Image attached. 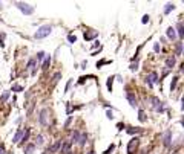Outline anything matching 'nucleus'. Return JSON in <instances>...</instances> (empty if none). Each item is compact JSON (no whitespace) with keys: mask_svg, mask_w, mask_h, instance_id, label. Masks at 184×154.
Returning a JSON list of instances; mask_svg holds the SVG:
<instances>
[{"mask_svg":"<svg viewBox=\"0 0 184 154\" xmlns=\"http://www.w3.org/2000/svg\"><path fill=\"white\" fill-rule=\"evenodd\" d=\"M51 32H52V26H49V25H43V26H40V28L36 31V34H34V38H36V40L46 38V37H48Z\"/></svg>","mask_w":184,"mask_h":154,"instance_id":"f257e3e1","label":"nucleus"},{"mask_svg":"<svg viewBox=\"0 0 184 154\" xmlns=\"http://www.w3.org/2000/svg\"><path fill=\"white\" fill-rule=\"evenodd\" d=\"M15 6L25 14V15H31L34 12V6H31L29 3H23V2H15Z\"/></svg>","mask_w":184,"mask_h":154,"instance_id":"f03ea898","label":"nucleus"},{"mask_svg":"<svg viewBox=\"0 0 184 154\" xmlns=\"http://www.w3.org/2000/svg\"><path fill=\"white\" fill-rule=\"evenodd\" d=\"M51 113H49V110L48 109H43L42 112H40V115H39V122L42 124V125H49V122H51Z\"/></svg>","mask_w":184,"mask_h":154,"instance_id":"7ed1b4c3","label":"nucleus"},{"mask_svg":"<svg viewBox=\"0 0 184 154\" xmlns=\"http://www.w3.org/2000/svg\"><path fill=\"white\" fill-rule=\"evenodd\" d=\"M149 102H150V105H152V109L155 110V112H164V109H163V102L158 99V98H155V96H152L150 99H149Z\"/></svg>","mask_w":184,"mask_h":154,"instance_id":"20e7f679","label":"nucleus"},{"mask_svg":"<svg viewBox=\"0 0 184 154\" xmlns=\"http://www.w3.org/2000/svg\"><path fill=\"white\" fill-rule=\"evenodd\" d=\"M138 145H140V139L138 137H132L128 144V153L129 154H134V150H137Z\"/></svg>","mask_w":184,"mask_h":154,"instance_id":"39448f33","label":"nucleus"},{"mask_svg":"<svg viewBox=\"0 0 184 154\" xmlns=\"http://www.w3.org/2000/svg\"><path fill=\"white\" fill-rule=\"evenodd\" d=\"M157 82H160V79H158V75H157L155 72H152L150 75L146 77V84H147L149 87H153V84H157Z\"/></svg>","mask_w":184,"mask_h":154,"instance_id":"423d86ee","label":"nucleus"},{"mask_svg":"<svg viewBox=\"0 0 184 154\" xmlns=\"http://www.w3.org/2000/svg\"><path fill=\"white\" fill-rule=\"evenodd\" d=\"M126 99L129 101V104H131V107H138V101H137V98H135V95L134 93H131V92H128L126 93Z\"/></svg>","mask_w":184,"mask_h":154,"instance_id":"0eeeda50","label":"nucleus"},{"mask_svg":"<svg viewBox=\"0 0 184 154\" xmlns=\"http://www.w3.org/2000/svg\"><path fill=\"white\" fill-rule=\"evenodd\" d=\"M163 145L164 147H170L172 145V131H166L164 133V137H163Z\"/></svg>","mask_w":184,"mask_h":154,"instance_id":"6e6552de","label":"nucleus"},{"mask_svg":"<svg viewBox=\"0 0 184 154\" xmlns=\"http://www.w3.org/2000/svg\"><path fill=\"white\" fill-rule=\"evenodd\" d=\"M60 154H69L71 153V142H61V147L58 150Z\"/></svg>","mask_w":184,"mask_h":154,"instance_id":"1a4fd4ad","label":"nucleus"},{"mask_svg":"<svg viewBox=\"0 0 184 154\" xmlns=\"http://www.w3.org/2000/svg\"><path fill=\"white\" fill-rule=\"evenodd\" d=\"M36 63H37V61H36L34 58H31V60L28 61V66H26V69H28V70H31V75H36V73H37V67H36Z\"/></svg>","mask_w":184,"mask_h":154,"instance_id":"9d476101","label":"nucleus"},{"mask_svg":"<svg viewBox=\"0 0 184 154\" xmlns=\"http://www.w3.org/2000/svg\"><path fill=\"white\" fill-rule=\"evenodd\" d=\"M97 35H98V32H97V31L89 29V31H86V32H85V40H86V41H91V40H94Z\"/></svg>","mask_w":184,"mask_h":154,"instance_id":"9b49d317","label":"nucleus"},{"mask_svg":"<svg viewBox=\"0 0 184 154\" xmlns=\"http://www.w3.org/2000/svg\"><path fill=\"white\" fill-rule=\"evenodd\" d=\"M61 142H63V140H57V142H55V144H54V145H52V147H51V148H49V150H48L46 153H48V154L57 153V151L60 150V147H61Z\"/></svg>","mask_w":184,"mask_h":154,"instance_id":"f8f14e48","label":"nucleus"},{"mask_svg":"<svg viewBox=\"0 0 184 154\" xmlns=\"http://www.w3.org/2000/svg\"><path fill=\"white\" fill-rule=\"evenodd\" d=\"M166 35H167V38H169V40H175V38H177V32H175V29H174L172 26H170V28H167Z\"/></svg>","mask_w":184,"mask_h":154,"instance_id":"ddd939ff","label":"nucleus"},{"mask_svg":"<svg viewBox=\"0 0 184 154\" xmlns=\"http://www.w3.org/2000/svg\"><path fill=\"white\" fill-rule=\"evenodd\" d=\"M86 142H88V134H86V133H80V139H78L77 144H78L80 147H85Z\"/></svg>","mask_w":184,"mask_h":154,"instance_id":"4468645a","label":"nucleus"},{"mask_svg":"<svg viewBox=\"0 0 184 154\" xmlns=\"http://www.w3.org/2000/svg\"><path fill=\"white\" fill-rule=\"evenodd\" d=\"M126 131H128L129 134H141L144 130H143V128H138V127H137V128H135V127H128V130H126Z\"/></svg>","mask_w":184,"mask_h":154,"instance_id":"2eb2a0df","label":"nucleus"},{"mask_svg":"<svg viewBox=\"0 0 184 154\" xmlns=\"http://www.w3.org/2000/svg\"><path fill=\"white\" fill-rule=\"evenodd\" d=\"M23 150H25V154H34V151H36V145H34V144H28Z\"/></svg>","mask_w":184,"mask_h":154,"instance_id":"dca6fc26","label":"nucleus"},{"mask_svg":"<svg viewBox=\"0 0 184 154\" xmlns=\"http://www.w3.org/2000/svg\"><path fill=\"white\" fill-rule=\"evenodd\" d=\"M22 136H23V130H17V131H15V134H14V137H12V142H14V144H17V142L22 139Z\"/></svg>","mask_w":184,"mask_h":154,"instance_id":"f3484780","label":"nucleus"},{"mask_svg":"<svg viewBox=\"0 0 184 154\" xmlns=\"http://www.w3.org/2000/svg\"><path fill=\"white\" fill-rule=\"evenodd\" d=\"M29 133H31L29 128H26V130L23 131V136H22V142H20V145H25V144H26V140H28V137H29Z\"/></svg>","mask_w":184,"mask_h":154,"instance_id":"a211bd4d","label":"nucleus"},{"mask_svg":"<svg viewBox=\"0 0 184 154\" xmlns=\"http://www.w3.org/2000/svg\"><path fill=\"white\" fill-rule=\"evenodd\" d=\"M49 64H51V55H46L45 60H43V64H42V69L46 70V69L49 67Z\"/></svg>","mask_w":184,"mask_h":154,"instance_id":"6ab92c4d","label":"nucleus"},{"mask_svg":"<svg viewBox=\"0 0 184 154\" xmlns=\"http://www.w3.org/2000/svg\"><path fill=\"white\" fill-rule=\"evenodd\" d=\"M174 66H175V58H174V57H169V58L166 60V67H167V69H172Z\"/></svg>","mask_w":184,"mask_h":154,"instance_id":"aec40b11","label":"nucleus"},{"mask_svg":"<svg viewBox=\"0 0 184 154\" xmlns=\"http://www.w3.org/2000/svg\"><path fill=\"white\" fill-rule=\"evenodd\" d=\"M177 31H178V37H180V38H183V37H184V31H183V23H181V22H178V25H177Z\"/></svg>","mask_w":184,"mask_h":154,"instance_id":"412c9836","label":"nucleus"},{"mask_svg":"<svg viewBox=\"0 0 184 154\" xmlns=\"http://www.w3.org/2000/svg\"><path fill=\"white\" fill-rule=\"evenodd\" d=\"M174 9H175V5H174V3H167L166 8H164V14H170Z\"/></svg>","mask_w":184,"mask_h":154,"instance_id":"4be33fe9","label":"nucleus"},{"mask_svg":"<svg viewBox=\"0 0 184 154\" xmlns=\"http://www.w3.org/2000/svg\"><path fill=\"white\" fill-rule=\"evenodd\" d=\"M78 139H80V131H78V130H75V131L72 133V142H74V144H77V142H78Z\"/></svg>","mask_w":184,"mask_h":154,"instance_id":"5701e85b","label":"nucleus"},{"mask_svg":"<svg viewBox=\"0 0 184 154\" xmlns=\"http://www.w3.org/2000/svg\"><path fill=\"white\" fill-rule=\"evenodd\" d=\"M114 78H115V77H111V78H107V82H106V87H107V90H109V92H112V84H114Z\"/></svg>","mask_w":184,"mask_h":154,"instance_id":"b1692460","label":"nucleus"},{"mask_svg":"<svg viewBox=\"0 0 184 154\" xmlns=\"http://www.w3.org/2000/svg\"><path fill=\"white\" fill-rule=\"evenodd\" d=\"M60 78H61V73H60V72H57V73L52 77V85H55V84L60 81Z\"/></svg>","mask_w":184,"mask_h":154,"instance_id":"393cba45","label":"nucleus"},{"mask_svg":"<svg viewBox=\"0 0 184 154\" xmlns=\"http://www.w3.org/2000/svg\"><path fill=\"white\" fill-rule=\"evenodd\" d=\"M177 82H178V77L172 78V82H170V92H174V90H175V87H177Z\"/></svg>","mask_w":184,"mask_h":154,"instance_id":"a878e982","label":"nucleus"},{"mask_svg":"<svg viewBox=\"0 0 184 154\" xmlns=\"http://www.w3.org/2000/svg\"><path fill=\"white\" fill-rule=\"evenodd\" d=\"M8 98H9V92H3V95L0 96V102L3 104V102H5V101H6Z\"/></svg>","mask_w":184,"mask_h":154,"instance_id":"bb28decb","label":"nucleus"},{"mask_svg":"<svg viewBox=\"0 0 184 154\" xmlns=\"http://www.w3.org/2000/svg\"><path fill=\"white\" fill-rule=\"evenodd\" d=\"M183 53V43H177V55Z\"/></svg>","mask_w":184,"mask_h":154,"instance_id":"cd10ccee","label":"nucleus"},{"mask_svg":"<svg viewBox=\"0 0 184 154\" xmlns=\"http://www.w3.org/2000/svg\"><path fill=\"white\" fill-rule=\"evenodd\" d=\"M12 92H23V87L19 85V84H14L12 85Z\"/></svg>","mask_w":184,"mask_h":154,"instance_id":"c85d7f7f","label":"nucleus"},{"mask_svg":"<svg viewBox=\"0 0 184 154\" xmlns=\"http://www.w3.org/2000/svg\"><path fill=\"white\" fill-rule=\"evenodd\" d=\"M45 57H46L45 52H39V53H37V60H36V61H42V60H45Z\"/></svg>","mask_w":184,"mask_h":154,"instance_id":"c756f323","label":"nucleus"},{"mask_svg":"<svg viewBox=\"0 0 184 154\" xmlns=\"http://www.w3.org/2000/svg\"><path fill=\"white\" fill-rule=\"evenodd\" d=\"M111 61L109 60H101V61H98L97 63V67H101V66H104V64H109Z\"/></svg>","mask_w":184,"mask_h":154,"instance_id":"7c9ffc66","label":"nucleus"},{"mask_svg":"<svg viewBox=\"0 0 184 154\" xmlns=\"http://www.w3.org/2000/svg\"><path fill=\"white\" fill-rule=\"evenodd\" d=\"M42 145H43V136L39 134L37 136V147H42Z\"/></svg>","mask_w":184,"mask_h":154,"instance_id":"2f4dec72","label":"nucleus"},{"mask_svg":"<svg viewBox=\"0 0 184 154\" xmlns=\"http://www.w3.org/2000/svg\"><path fill=\"white\" fill-rule=\"evenodd\" d=\"M138 119H140L141 122H144V120H146V115H144V112H143V110H140V113H138Z\"/></svg>","mask_w":184,"mask_h":154,"instance_id":"473e14b6","label":"nucleus"},{"mask_svg":"<svg viewBox=\"0 0 184 154\" xmlns=\"http://www.w3.org/2000/svg\"><path fill=\"white\" fill-rule=\"evenodd\" d=\"M68 40H69V43H75V41H77V37L71 34V35H68Z\"/></svg>","mask_w":184,"mask_h":154,"instance_id":"72a5a7b5","label":"nucleus"},{"mask_svg":"<svg viewBox=\"0 0 184 154\" xmlns=\"http://www.w3.org/2000/svg\"><path fill=\"white\" fill-rule=\"evenodd\" d=\"M129 69H131L132 72H134V70H137V69H138V61H135L134 64H131V67H129Z\"/></svg>","mask_w":184,"mask_h":154,"instance_id":"f704fd0d","label":"nucleus"},{"mask_svg":"<svg viewBox=\"0 0 184 154\" xmlns=\"http://www.w3.org/2000/svg\"><path fill=\"white\" fill-rule=\"evenodd\" d=\"M71 120H72V116H69V117H68V120L65 122V128H68V127L71 125Z\"/></svg>","mask_w":184,"mask_h":154,"instance_id":"c9c22d12","label":"nucleus"},{"mask_svg":"<svg viewBox=\"0 0 184 154\" xmlns=\"http://www.w3.org/2000/svg\"><path fill=\"white\" fill-rule=\"evenodd\" d=\"M114 148H115V145H111V147L104 151V154H111V151H114Z\"/></svg>","mask_w":184,"mask_h":154,"instance_id":"e433bc0d","label":"nucleus"},{"mask_svg":"<svg viewBox=\"0 0 184 154\" xmlns=\"http://www.w3.org/2000/svg\"><path fill=\"white\" fill-rule=\"evenodd\" d=\"M141 23H143V25L149 23V15H144V17H143V20H141Z\"/></svg>","mask_w":184,"mask_h":154,"instance_id":"4c0bfd02","label":"nucleus"},{"mask_svg":"<svg viewBox=\"0 0 184 154\" xmlns=\"http://www.w3.org/2000/svg\"><path fill=\"white\" fill-rule=\"evenodd\" d=\"M153 50H155V52H160V50H161V47H160V44H158V43H155V44H153Z\"/></svg>","mask_w":184,"mask_h":154,"instance_id":"58836bf2","label":"nucleus"},{"mask_svg":"<svg viewBox=\"0 0 184 154\" xmlns=\"http://www.w3.org/2000/svg\"><path fill=\"white\" fill-rule=\"evenodd\" d=\"M106 115H107L109 119H114V113H112V110H107V112H106Z\"/></svg>","mask_w":184,"mask_h":154,"instance_id":"ea45409f","label":"nucleus"},{"mask_svg":"<svg viewBox=\"0 0 184 154\" xmlns=\"http://www.w3.org/2000/svg\"><path fill=\"white\" fill-rule=\"evenodd\" d=\"M0 154H8L6 151H5V147H3L2 144H0Z\"/></svg>","mask_w":184,"mask_h":154,"instance_id":"a19ab883","label":"nucleus"},{"mask_svg":"<svg viewBox=\"0 0 184 154\" xmlns=\"http://www.w3.org/2000/svg\"><path fill=\"white\" fill-rule=\"evenodd\" d=\"M86 66H88V61H83L82 63V69H86Z\"/></svg>","mask_w":184,"mask_h":154,"instance_id":"79ce46f5","label":"nucleus"},{"mask_svg":"<svg viewBox=\"0 0 184 154\" xmlns=\"http://www.w3.org/2000/svg\"><path fill=\"white\" fill-rule=\"evenodd\" d=\"M117 127H118V130H123V128H124V124H118Z\"/></svg>","mask_w":184,"mask_h":154,"instance_id":"37998d69","label":"nucleus"},{"mask_svg":"<svg viewBox=\"0 0 184 154\" xmlns=\"http://www.w3.org/2000/svg\"><path fill=\"white\" fill-rule=\"evenodd\" d=\"M2 6H3V5H2V2H0V11H2Z\"/></svg>","mask_w":184,"mask_h":154,"instance_id":"c03bdc74","label":"nucleus"},{"mask_svg":"<svg viewBox=\"0 0 184 154\" xmlns=\"http://www.w3.org/2000/svg\"><path fill=\"white\" fill-rule=\"evenodd\" d=\"M88 154H95V153H94V151H89V153H88Z\"/></svg>","mask_w":184,"mask_h":154,"instance_id":"a18cd8bd","label":"nucleus"},{"mask_svg":"<svg viewBox=\"0 0 184 154\" xmlns=\"http://www.w3.org/2000/svg\"><path fill=\"white\" fill-rule=\"evenodd\" d=\"M42 154H48V153H46V151H45V153H42Z\"/></svg>","mask_w":184,"mask_h":154,"instance_id":"49530a36","label":"nucleus"},{"mask_svg":"<svg viewBox=\"0 0 184 154\" xmlns=\"http://www.w3.org/2000/svg\"><path fill=\"white\" fill-rule=\"evenodd\" d=\"M69 154H74V153H69Z\"/></svg>","mask_w":184,"mask_h":154,"instance_id":"de8ad7c7","label":"nucleus"}]
</instances>
